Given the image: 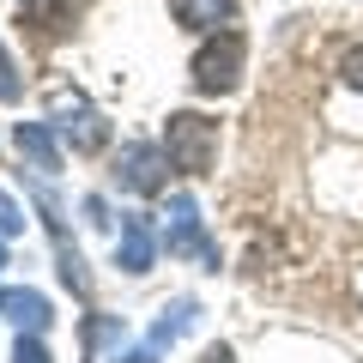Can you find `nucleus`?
I'll return each mask as SVG.
<instances>
[{
    "label": "nucleus",
    "mask_w": 363,
    "mask_h": 363,
    "mask_svg": "<svg viewBox=\"0 0 363 363\" xmlns=\"http://www.w3.org/2000/svg\"><path fill=\"white\" fill-rule=\"evenodd\" d=\"M18 6H25L30 18H61L67 6H73V0H18Z\"/></svg>",
    "instance_id": "dca6fc26"
},
{
    "label": "nucleus",
    "mask_w": 363,
    "mask_h": 363,
    "mask_svg": "<svg viewBox=\"0 0 363 363\" xmlns=\"http://www.w3.org/2000/svg\"><path fill=\"white\" fill-rule=\"evenodd\" d=\"M351 297H357V309H363V267H357V279H351Z\"/></svg>",
    "instance_id": "aec40b11"
},
{
    "label": "nucleus",
    "mask_w": 363,
    "mask_h": 363,
    "mask_svg": "<svg viewBox=\"0 0 363 363\" xmlns=\"http://www.w3.org/2000/svg\"><path fill=\"white\" fill-rule=\"evenodd\" d=\"M79 339H85V363H128L133 357V333L121 315H85Z\"/></svg>",
    "instance_id": "6e6552de"
},
{
    "label": "nucleus",
    "mask_w": 363,
    "mask_h": 363,
    "mask_svg": "<svg viewBox=\"0 0 363 363\" xmlns=\"http://www.w3.org/2000/svg\"><path fill=\"white\" fill-rule=\"evenodd\" d=\"M200 363H230V345H212V351H206Z\"/></svg>",
    "instance_id": "6ab92c4d"
},
{
    "label": "nucleus",
    "mask_w": 363,
    "mask_h": 363,
    "mask_svg": "<svg viewBox=\"0 0 363 363\" xmlns=\"http://www.w3.org/2000/svg\"><path fill=\"white\" fill-rule=\"evenodd\" d=\"M0 267H6V236H0Z\"/></svg>",
    "instance_id": "412c9836"
},
{
    "label": "nucleus",
    "mask_w": 363,
    "mask_h": 363,
    "mask_svg": "<svg viewBox=\"0 0 363 363\" xmlns=\"http://www.w3.org/2000/svg\"><path fill=\"white\" fill-rule=\"evenodd\" d=\"M164 152L176 169H188V176H206L212 157H218V121L194 116V109H176V116L164 121Z\"/></svg>",
    "instance_id": "f03ea898"
},
{
    "label": "nucleus",
    "mask_w": 363,
    "mask_h": 363,
    "mask_svg": "<svg viewBox=\"0 0 363 363\" xmlns=\"http://www.w3.org/2000/svg\"><path fill=\"white\" fill-rule=\"evenodd\" d=\"M200 321V303L194 297H176V303H164L157 309V321H152V333H145V345H133V357L128 363H164V351L176 345L188 327Z\"/></svg>",
    "instance_id": "39448f33"
},
{
    "label": "nucleus",
    "mask_w": 363,
    "mask_h": 363,
    "mask_svg": "<svg viewBox=\"0 0 363 363\" xmlns=\"http://www.w3.org/2000/svg\"><path fill=\"white\" fill-rule=\"evenodd\" d=\"M55 267H61V285H67V291L91 297V272H85V255H79V248L67 242V230H55Z\"/></svg>",
    "instance_id": "f8f14e48"
},
{
    "label": "nucleus",
    "mask_w": 363,
    "mask_h": 363,
    "mask_svg": "<svg viewBox=\"0 0 363 363\" xmlns=\"http://www.w3.org/2000/svg\"><path fill=\"white\" fill-rule=\"evenodd\" d=\"M164 169H169V152L164 145H121V157H116V182L128 188V194H157L164 188Z\"/></svg>",
    "instance_id": "0eeeda50"
},
{
    "label": "nucleus",
    "mask_w": 363,
    "mask_h": 363,
    "mask_svg": "<svg viewBox=\"0 0 363 363\" xmlns=\"http://www.w3.org/2000/svg\"><path fill=\"white\" fill-rule=\"evenodd\" d=\"M49 128L61 133L73 152H104V145H109V121H104V109L91 104L85 91H67V85L49 91Z\"/></svg>",
    "instance_id": "f257e3e1"
},
{
    "label": "nucleus",
    "mask_w": 363,
    "mask_h": 363,
    "mask_svg": "<svg viewBox=\"0 0 363 363\" xmlns=\"http://www.w3.org/2000/svg\"><path fill=\"white\" fill-rule=\"evenodd\" d=\"M339 73H345V85H357V91H363V49H345Z\"/></svg>",
    "instance_id": "f3484780"
},
{
    "label": "nucleus",
    "mask_w": 363,
    "mask_h": 363,
    "mask_svg": "<svg viewBox=\"0 0 363 363\" xmlns=\"http://www.w3.org/2000/svg\"><path fill=\"white\" fill-rule=\"evenodd\" d=\"M25 97V73H18V61L6 49H0V104H18Z\"/></svg>",
    "instance_id": "ddd939ff"
},
{
    "label": "nucleus",
    "mask_w": 363,
    "mask_h": 363,
    "mask_svg": "<svg viewBox=\"0 0 363 363\" xmlns=\"http://www.w3.org/2000/svg\"><path fill=\"white\" fill-rule=\"evenodd\" d=\"M157 248H164V236H157V224L145 218V212H121V236H116V267L121 272H152Z\"/></svg>",
    "instance_id": "423d86ee"
},
{
    "label": "nucleus",
    "mask_w": 363,
    "mask_h": 363,
    "mask_svg": "<svg viewBox=\"0 0 363 363\" xmlns=\"http://www.w3.org/2000/svg\"><path fill=\"white\" fill-rule=\"evenodd\" d=\"M0 315H6L18 333H43V327L55 321L49 297H43V291H18V285H0Z\"/></svg>",
    "instance_id": "9d476101"
},
{
    "label": "nucleus",
    "mask_w": 363,
    "mask_h": 363,
    "mask_svg": "<svg viewBox=\"0 0 363 363\" xmlns=\"http://www.w3.org/2000/svg\"><path fill=\"white\" fill-rule=\"evenodd\" d=\"M169 13L188 30H218V25L236 18V0H169Z\"/></svg>",
    "instance_id": "9b49d317"
},
{
    "label": "nucleus",
    "mask_w": 363,
    "mask_h": 363,
    "mask_svg": "<svg viewBox=\"0 0 363 363\" xmlns=\"http://www.w3.org/2000/svg\"><path fill=\"white\" fill-rule=\"evenodd\" d=\"M18 230H25V212H18V200L0 188V236H18Z\"/></svg>",
    "instance_id": "2eb2a0df"
},
{
    "label": "nucleus",
    "mask_w": 363,
    "mask_h": 363,
    "mask_svg": "<svg viewBox=\"0 0 363 363\" xmlns=\"http://www.w3.org/2000/svg\"><path fill=\"white\" fill-rule=\"evenodd\" d=\"M85 218H91V224H109V206H104L97 194H91V200H85Z\"/></svg>",
    "instance_id": "a211bd4d"
},
{
    "label": "nucleus",
    "mask_w": 363,
    "mask_h": 363,
    "mask_svg": "<svg viewBox=\"0 0 363 363\" xmlns=\"http://www.w3.org/2000/svg\"><path fill=\"white\" fill-rule=\"evenodd\" d=\"M13 363H55V357L43 351V333H18V345H13Z\"/></svg>",
    "instance_id": "4468645a"
},
{
    "label": "nucleus",
    "mask_w": 363,
    "mask_h": 363,
    "mask_svg": "<svg viewBox=\"0 0 363 363\" xmlns=\"http://www.w3.org/2000/svg\"><path fill=\"white\" fill-rule=\"evenodd\" d=\"M242 55H248V43L236 37V30L212 37L206 49L194 55V91H200V97H224V91H236V85H242Z\"/></svg>",
    "instance_id": "7ed1b4c3"
},
{
    "label": "nucleus",
    "mask_w": 363,
    "mask_h": 363,
    "mask_svg": "<svg viewBox=\"0 0 363 363\" xmlns=\"http://www.w3.org/2000/svg\"><path fill=\"white\" fill-rule=\"evenodd\" d=\"M157 236H164L169 255H194L200 267L218 272V248H212L206 224H200V200H194V194H176V200H169V224H164Z\"/></svg>",
    "instance_id": "20e7f679"
},
{
    "label": "nucleus",
    "mask_w": 363,
    "mask_h": 363,
    "mask_svg": "<svg viewBox=\"0 0 363 363\" xmlns=\"http://www.w3.org/2000/svg\"><path fill=\"white\" fill-rule=\"evenodd\" d=\"M13 145H18V157H25L37 176H55V169H61V140H55L49 121H18Z\"/></svg>",
    "instance_id": "1a4fd4ad"
}]
</instances>
